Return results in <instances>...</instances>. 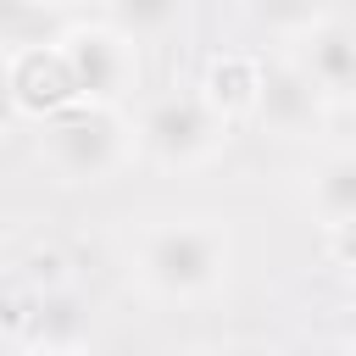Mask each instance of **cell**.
<instances>
[{"label": "cell", "instance_id": "1", "mask_svg": "<svg viewBox=\"0 0 356 356\" xmlns=\"http://www.w3.org/2000/svg\"><path fill=\"white\" fill-rule=\"evenodd\" d=\"M128 261H134V278L145 295H156L167 306H189L228 284L234 239L217 217H167V222H145L134 234Z\"/></svg>", "mask_w": 356, "mask_h": 356}, {"label": "cell", "instance_id": "2", "mask_svg": "<svg viewBox=\"0 0 356 356\" xmlns=\"http://www.w3.org/2000/svg\"><path fill=\"white\" fill-rule=\"evenodd\" d=\"M39 156L61 184H106L139 156V128L122 117V100H67L39 122Z\"/></svg>", "mask_w": 356, "mask_h": 356}, {"label": "cell", "instance_id": "3", "mask_svg": "<svg viewBox=\"0 0 356 356\" xmlns=\"http://www.w3.org/2000/svg\"><path fill=\"white\" fill-rule=\"evenodd\" d=\"M134 128H139V156L145 161H156L167 172H195V167L222 156L234 117L206 89H167V95L145 100Z\"/></svg>", "mask_w": 356, "mask_h": 356}, {"label": "cell", "instance_id": "4", "mask_svg": "<svg viewBox=\"0 0 356 356\" xmlns=\"http://www.w3.org/2000/svg\"><path fill=\"white\" fill-rule=\"evenodd\" d=\"M328 89L295 61V56H273L261 61V83H256V106L250 117L273 134V139H312L328 122Z\"/></svg>", "mask_w": 356, "mask_h": 356}, {"label": "cell", "instance_id": "5", "mask_svg": "<svg viewBox=\"0 0 356 356\" xmlns=\"http://www.w3.org/2000/svg\"><path fill=\"white\" fill-rule=\"evenodd\" d=\"M61 50H67V67H72L78 95H89V100H122L139 83V44L122 28H111V22L67 28L61 33Z\"/></svg>", "mask_w": 356, "mask_h": 356}, {"label": "cell", "instance_id": "6", "mask_svg": "<svg viewBox=\"0 0 356 356\" xmlns=\"http://www.w3.org/2000/svg\"><path fill=\"white\" fill-rule=\"evenodd\" d=\"M6 89H11V111L17 117H33V122H44L67 100H78V83H72V67H67L61 39L56 44H22V50H11Z\"/></svg>", "mask_w": 356, "mask_h": 356}, {"label": "cell", "instance_id": "7", "mask_svg": "<svg viewBox=\"0 0 356 356\" xmlns=\"http://www.w3.org/2000/svg\"><path fill=\"white\" fill-rule=\"evenodd\" d=\"M289 56H295V61L328 89L334 106L356 100V28H350V22L323 17L317 28H306V33L289 44Z\"/></svg>", "mask_w": 356, "mask_h": 356}, {"label": "cell", "instance_id": "8", "mask_svg": "<svg viewBox=\"0 0 356 356\" xmlns=\"http://www.w3.org/2000/svg\"><path fill=\"white\" fill-rule=\"evenodd\" d=\"M22 323H33L28 345H44V350H83L89 345V312L67 289H56V284L33 289V312H22V300H17L11 328H22Z\"/></svg>", "mask_w": 356, "mask_h": 356}, {"label": "cell", "instance_id": "9", "mask_svg": "<svg viewBox=\"0 0 356 356\" xmlns=\"http://www.w3.org/2000/svg\"><path fill=\"white\" fill-rule=\"evenodd\" d=\"M306 206L317 211L323 228L356 222V150H334V156H323V161L312 167Z\"/></svg>", "mask_w": 356, "mask_h": 356}, {"label": "cell", "instance_id": "10", "mask_svg": "<svg viewBox=\"0 0 356 356\" xmlns=\"http://www.w3.org/2000/svg\"><path fill=\"white\" fill-rule=\"evenodd\" d=\"M256 83H261V61H256V56H222V61H211V72H206L200 89H206L228 117H250Z\"/></svg>", "mask_w": 356, "mask_h": 356}, {"label": "cell", "instance_id": "11", "mask_svg": "<svg viewBox=\"0 0 356 356\" xmlns=\"http://www.w3.org/2000/svg\"><path fill=\"white\" fill-rule=\"evenodd\" d=\"M184 17V0H106V22L122 28L134 44H150V39H167Z\"/></svg>", "mask_w": 356, "mask_h": 356}, {"label": "cell", "instance_id": "12", "mask_svg": "<svg viewBox=\"0 0 356 356\" xmlns=\"http://www.w3.org/2000/svg\"><path fill=\"white\" fill-rule=\"evenodd\" d=\"M250 17L273 33V39H284V44H295L306 28H317L328 11H323V0H256L250 6Z\"/></svg>", "mask_w": 356, "mask_h": 356}, {"label": "cell", "instance_id": "13", "mask_svg": "<svg viewBox=\"0 0 356 356\" xmlns=\"http://www.w3.org/2000/svg\"><path fill=\"white\" fill-rule=\"evenodd\" d=\"M33 6H56V11H67V6H83V0H33Z\"/></svg>", "mask_w": 356, "mask_h": 356}]
</instances>
